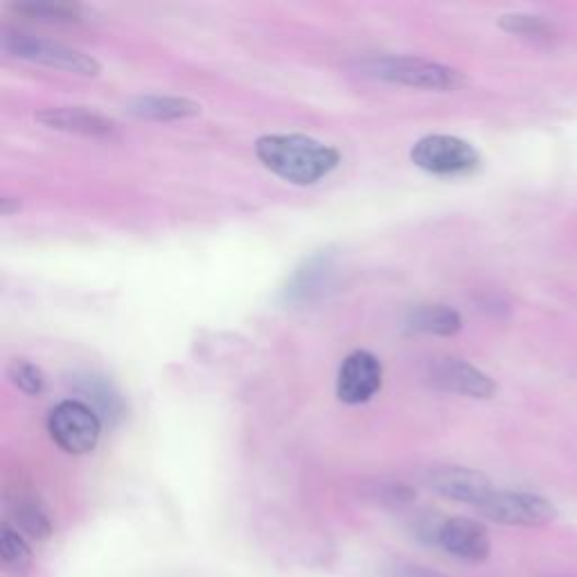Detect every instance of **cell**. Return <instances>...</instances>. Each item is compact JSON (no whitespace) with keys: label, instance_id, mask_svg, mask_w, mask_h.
<instances>
[{"label":"cell","instance_id":"cell-13","mask_svg":"<svg viewBox=\"0 0 577 577\" xmlns=\"http://www.w3.org/2000/svg\"><path fill=\"white\" fill-rule=\"evenodd\" d=\"M70 386L74 393L89 400V406L100 415V419H106L108 425H118L125 417V402L123 395L111 386V381L104 377H97L93 372L86 374H74L70 379Z\"/></svg>","mask_w":577,"mask_h":577},{"label":"cell","instance_id":"cell-16","mask_svg":"<svg viewBox=\"0 0 577 577\" xmlns=\"http://www.w3.org/2000/svg\"><path fill=\"white\" fill-rule=\"evenodd\" d=\"M10 10L23 19L53 25H72L84 19V10L77 3H19Z\"/></svg>","mask_w":577,"mask_h":577},{"label":"cell","instance_id":"cell-10","mask_svg":"<svg viewBox=\"0 0 577 577\" xmlns=\"http://www.w3.org/2000/svg\"><path fill=\"white\" fill-rule=\"evenodd\" d=\"M431 379L442 391L474 400H489L496 393V383L489 374L455 357L436 359L431 366Z\"/></svg>","mask_w":577,"mask_h":577},{"label":"cell","instance_id":"cell-2","mask_svg":"<svg viewBox=\"0 0 577 577\" xmlns=\"http://www.w3.org/2000/svg\"><path fill=\"white\" fill-rule=\"evenodd\" d=\"M359 72L372 80L425 91H458L468 84L460 70L417 57H372L359 64Z\"/></svg>","mask_w":577,"mask_h":577},{"label":"cell","instance_id":"cell-6","mask_svg":"<svg viewBox=\"0 0 577 577\" xmlns=\"http://www.w3.org/2000/svg\"><path fill=\"white\" fill-rule=\"evenodd\" d=\"M485 519L501 526H546L555 519V506L540 494L494 489L487 501L476 508Z\"/></svg>","mask_w":577,"mask_h":577},{"label":"cell","instance_id":"cell-15","mask_svg":"<svg viewBox=\"0 0 577 577\" xmlns=\"http://www.w3.org/2000/svg\"><path fill=\"white\" fill-rule=\"evenodd\" d=\"M406 327L419 334L453 336L463 330V319L447 304H417L406 316Z\"/></svg>","mask_w":577,"mask_h":577},{"label":"cell","instance_id":"cell-22","mask_svg":"<svg viewBox=\"0 0 577 577\" xmlns=\"http://www.w3.org/2000/svg\"><path fill=\"white\" fill-rule=\"evenodd\" d=\"M19 208H21V204L19 201L12 204V197H5L3 201H0V212H3L5 217H10L12 212H19Z\"/></svg>","mask_w":577,"mask_h":577},{"label":"cell","instance_id":"cell-3","mask_svg":"<svg viewBox=\"0 0 577 577\" xmlns=\"http://www.w3.org/2000/svg\"><path fill=\"white\" fill-rule=\"evenodd\" d=\"M3 48L16 59H25L32 64H42L48 68L74 72V74H84V77H95L100 74L102 66L97 59L91 55L77 50L72 46L53 42V38L44 36H34L27 32H5L3 34Z\"/></svg>","mask_w":577,"mask_h":577},{"label":"cell","instance_id":"cell-7","mask_svg":"<svg viewBox=\"0 0 577 577\" xmlns=\"http://www.w3.org/2000/svg\"><path fill=\"white\" fill-rule=\"evenodd\" d=\"M434 544L440 546L447 555L470 564L485 562L492 551L487 528L468 517L440 519L434 534Z\"/></svg>","mask_w":577,"mask_h":577},{"label":"cell","instance_id":"cell-9","mask_svg":"<svg viewBox=\"0 0 577 577\" xmlns=\"http://www.w3.org/2000/svg\"><path fill=\"white\" fill-rule=\"evenodd\" d=\"M425 481L436 494L449 498V501L474 508H481L496 489L485 474L468 468H434L427 472Z\"/></svg>","mask_w":577,"mask_h":577},{"label":"cell","instance_id":"cell-1","mask_svg":"<svg viewBox=\"0 0 577 577\" xmlns=\"http://www.w3.org/2000/svg\"><path fill=\"white\" fill-rule=\"evenodd\" d=\"M255 157L268 172L293 185H314L341 163L338 149L302 134L262 136L255 142Z\"/></svg>","mask_w":577,"mask_h":577},{"label":"cell","instance_id":"cell-21","mask_svg":"<svg viewBox=\"0 0 577 577\" xmlns=\"http://www.w3.org/2000/svg\"><path fill=\"white\" fill-rule=\"evenodd\" d=\"M391 577H449L440 570H434L429 566H417V564H402L391 570Z\"/></svg>","mask_w":577,"mask_h":577},{"label":"cell","instance_id":"cell-17","mask_svg":"<svg viewBox=\"0 0 577 577\" xmlns=\"http://www.w3.org/2000/svg\"><path fill=\"white\" fill-rule=\"evenodd\" d=\"M0 557H3L5 568L14 573L25 570L32 564V551L27 542L10 523H5L3 532H0Z\"/></svg>","mask_w":577,"mask_h":577},{"label":"cell","instance_id":"cell-12","mask_svg":"<svg viewBox=\"0 0 577 577\" xmlns=\"http://www.w3.org/2000/svg\"><path fill=\"white\" fill-rule=\"evenodd\" d=\"M332 274H334V255L330 251H321L310 259H304L285 287L287 302L298 304V302L314 300L325 291Z\"/></svg>","mask_w":577,"mask_h":577},{"label":"cell","instance_id":"cell-4","mask_svg":"<svg viewBox=\"0 0 577 577\" xmlns=\"http://www.w3.org/2000/svg\"><path fill=\"white\" fill-rule=\"evenodd\" d=\"M411 161L436 176H465L481 168V153L463 138L434 134L413 145Z\"/></svg>","mask_w":577,"mask_h":577},{"label":"cell","instance_id":"cell-8","mask_svg":"<svg viewBox=\"0 0 577 577\" xmlns=\"http://www.w3.org/2000/svg\"><path fill=\"white\" fill-rule=\"evenodd\" d=\"M381 381V361L368 350H357L350 357H345V361L341 363L336 379V397L350 406L366 404L379 393Z\"/></svg>","mask_w":577,"mask_h":577},{"label":"cell","instance_id":"cell-20","mask_svg":"<svg viewBox=\"0 0 577 577\" xmlns=\"http://www.w3.org/2000/svg\"><path fill=\"white\" fill-rule=\"evenodd\" d=\"M506 32L530 36V38H549L553 34V25L546 23L542 16H530V14H510L498 21Z\"/></svg>","mask_w":577,"mask_h":577},{"label":"cell","instance_id":"cell-5","mask_svg":"<svg viewBox=\"0 0 577 577\" xmlns=\"http://www.w3.org/2000/svg\"><path fill=\"white\" fill-rule=\"evenodd\" d=\"M48 434L66 453L84 455L100 442L102 419L86 402L66 400L50 411Z\"/></svg>","mask_w":577,"mask_h":577},{"label":"cell","instance_id":"cell-18","mask_svg":"<svg viewBox=\"0 0 577 577\" xmlns=\"http://www.w3.org/2000/svg\"><path fill=\"white\" fill-rule=\"evenodd\" d=\"M8 377L12 379V383L21 393H25L30 397H38V395H44V391H46V374H44V370L38 368V366H34L27 359L10 361Z\"/></svg>","mask_w":577,"mask_h":577},{"label":"cell","instance_id":"cell-19","mask_svg":"<svg viewBox=\"0 0 577 577\" xmlns=\"http://www.w3.org/2000/svg\"><path fill=\"white\" fill-rule=\"evenodd\" d=\"M14 517H16L19 528L25 534L34 536V540H48V536L53 534V521H50V517L46 515V510L42 506L34 504V501H21L16 506Z\"/></svg>","mask_w":577,"mask_h":577},{"label":"cell","instance_id":"cell-11","mask_svg":"<svg viewBox=\"0 0 577 577\" xmlns=\"http://www.w3.org/2000/svg\"><path fill=\"white\" fill-rule=\"evenodd\" d=\"M36 120L53 131L77 134L86 138H115L118 136V125L102 113L80 108V106H57L44 108L36 113Z\"/></svg>","mask_w":577,"mask_h":577},{"label":"cell","instance_id":"cell-14","mask_svg":"<svg viewBox=\"0 0 577 577\" xmlns=\"http://www.w3.org/2000/svg\"><path fill=\"white\" fill-rule=\"evenodd\" d=\"M127 111L134 115V118L140 120L172 123V120L195 118V115L201 113V104L176 95H140L129 102Z\"/></svg>","mask_w":577,"mask_h":577}]
</instances>
